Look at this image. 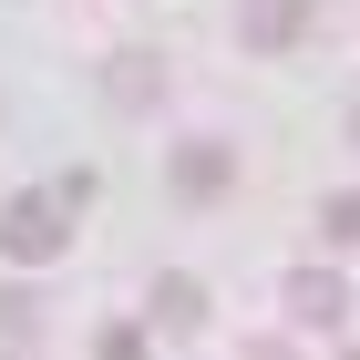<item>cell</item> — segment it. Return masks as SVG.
Listing matches in <instances>:
<instances>
[{
  "label": "cell",
  "mask_w": 360,
  "mask_h": 360,
  "mask_svg": "<svg viewBox=\"0 0 360 360\" xmlns=\"http://www.w3.org/2000/svg\"><path fill=\"white\" fill-rule=\"evenodd\" d=\"M103 103H113V113L165 103V52H113V62H103Z\"/></svg>",
  "instance_id": "8992f818"
},
{
  "label": "cell",
  "mask_w": 360,
  "mask_h": 360,
  "mask_svg": "<svg viewBox=\"0 0 360 360\" xmlns=\"http://www.w3.org/2000/svg\"><path fill=\"white\" fill-rule=\"evenodd\" d=\"M62 248H72V206H62L52 186H31V195L0 206V257H11V268H52Z\"/></svg>",
  "instance_id": "6da1fadb"
},
{
  "label": "cell",
  "mask_w": 360,
  "mask_h": 360,
  "mask_svg": "<svg viewBox=\"0 0 360 360\" xmlns=\"http://www.w3.org/2000/svg\"><path fill=\"white\" fill-rule=\"evenodd\" d=\"M206 319H217V299H206L195 268H155V278H144V330H175V340H186V330H206Z\"/></svg>",
  "instance_id": "5b68a950"
},
{
  "label": "cell",
  "mask_w": 360,
  "mask_h": 360,
  "mask_svg": "<svg viewBox=\"0 0 360 360\" xmlns=\"http://www.w3.org/2000/svg\"><path fill=\"white\" fill-rule=\"evenodd\" d=\"M21 360H31V350H21Z\"/></svg>",
  "instance_id": "4fadbf2b"
},
{
  "label": "cell",
  "mask_w": 360,
  "mask_h": 360,
  "mask_svg": "<svg viewBox=\"0 0 360 360\" xmlns=\"http://www.w3.org/2000/svg\"><path fill=\"white\" fill-rule=\"evenodd\" d=\"M278 309H288V330H319V340H330L340 319H350V278H340L330 257H299V268L278 278Z\"/></svg>",
  "instance_id": "7a4b0ae2"
},
{
  "label": "cell",
  "mask_w": 360,
  "mask_h": 360,
  "mask_svg": "<svg viewBox=\"0 0 360 360\" xmlns=\"http://www.w3.org/2000/svg\"><path fill=\"white\" fill-rule=\"evenodd\" d=\"M31 330H41V288L11 278V288H0V340H31Z\"/></svg>",
  "instance_id": "ba28073f"
},
{
  "label": "cell",
  "mask_w": 360,
  "mask_h": 360,
  "mask_svg": "<svg viewBox=\"0 0 360 360\" xmlns=\"http://www.w3.org/2000/svg\"><path fill=\"white\" fill-rule=\"evenodd\" d=\"M350 144H360V103H350Z\"/></svg>",
  "instance_id": "8fae6325"
},
{
  "label": "cell",
  "mask_w": 360,
  "mask_h": 360,
  "mask_svg": "<svg viewBox=\"0 0 360 360\" xmlns=\"http://www.w3.org/2000/svg\"><path fill=\"white\" fill-rule=\"evenodd\" d=\"M309 31H319V0H237V52H299Z\"/></svg>",
  "instance_id": "3957f363"
},
{
  "label": "cell",
  "mask_w": 360,
  "mask_h": 360,
  "mask_svg": "<svg viewBox=\"0 0 360 360\" xmlns=\"http://www.w3.org/2000/svg\"><path fill=\"white\" fill-rule=\"evenodd\" d=\"M330 360H360V350H330Z\"/></svg>",
  "instance_id": "7c38bea8"
},
{
  "label": "cell",
  "mask_w": 360,
  "mask_h": 360,
  "mask_svg": "<svg viewBox=\"0 0 360 360\" xmlns=\"http://www.w3.org/2000/svg\"><path fill=\"white\" fill-rule=\"evenodd\" d=\"M237 360H299V350H288V340H248Z\"/></svg>",
  "instance_id": "30bf717a"
},
{
  "label": "cell",
  "mask_w": 360,
  "mask_h": 360,
  "mask_svg": "<svg viewBox=\"0 0 360 360\" xmlns=\"http://www.w3.org/2000/svg\"><path fill=\"white\" fill-rule=\"evenodd\" d=\"M319 248H360V186L319 195Z\"/></svg>",
  "instance_id": "52a82bcc"
},
{
  "label": "cell",
  "mask_w": 360,
  "mask_h": 360,
  "mask_svg": "<svg viewBox=\"0 0 360 360\" xmlns=\"http://www.w3.org/2000/svg\"><path fill=\"white\" fill-rule=\"evenodd\" d=\"M144 340H155V330H144V319H124V330L93 340V360H144Z\"/></svg>",
  "instance_id": "9c48e42d"
},
{
  "label": "cell",
  "mask_w": 360,
  "mask_h": 360,
  "mask_svg": "<svg viewBox=\"0 0 360 360\" xmlns=\"http://www.w3.org/2000/svg\"><path fill=\"white\" fill-rule=\"evenodd\" d=\"M165 186L186 195V206H226V195H237V144H217V134H195V144H175V165H165Z\"/></svg>",
  "instance_id": "277c9868"
}]
</instances>
